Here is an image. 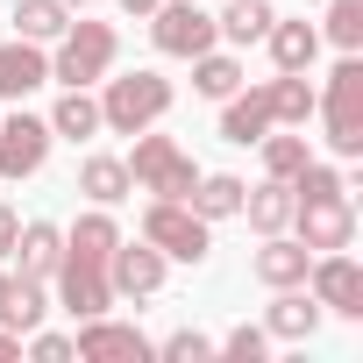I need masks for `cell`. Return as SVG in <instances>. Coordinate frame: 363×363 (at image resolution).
Returning a JSON list of instances; mask_svg holds the SVG:
<instances>
[{
	"mask_svg": "<svg viewBox=\"0 0 363 363\" xmlns=\"http://www.w3.org/2000/svg\"><path fill=\"white\" fill-rule=\"evenodd\" d=\"M242 193H250V186H242L235 171H200V186H193L186 207H193L200 221H235V214H242Z\"/></svg>",
	"mask_w": 363,
	"mask_h": 363,
	"instance_id": "obj_22",
	"label": "cell"
},
{
	"mask_svg": "<svg viewBox=\"0 0 363 363\" xmlns=\"http://www.w3.org/2000/svg\"><path fill=\"white\" fill-rule=\"evenodd\" d=\"M271 86V121L278 128H306L313 121V86H306V72H278V79H264Z\"/></svg>",
	"mask_w": 363,
	"mask_h": 363,
	"instance_id": "obj_26",
	"label": "cell"
},
{
	"mask_svg": "<svg viewBox=\"0 0 363 363\" xmlns=\"http://www.w3.org/2000/svg\"><path fill=\"white\" fill-rule=\"evenodd\" d=\"M306 264H313V250L285 228V235H264V250L250 257V278L264 292H285V285H306Z\"/></svg>",
	"mask_w": 363,
	"mask_h": 363,
	"instance_id": "obj_15",
	"label": "cell"
},
{
	"mask_svg": "<svg viewBox=\"0 0 363 363\" xmlns=\"http://www.w3.org/2000/svg\"><path fill=\"white\" fill-rule=\"evenodd\" d=\"M278 121H271V86H235L228 100H221V143H235V150H250L257 135H271Z\"/></svg>",
	"mask_w": 363,
	"mask_h": 363,
	"instance_id": "obj_14",
	"label": "cell"
},
{
	"mask_svg": "<svg viewBox=\"0 0 363 363\" xmlns=\"http://www.w3.org/2000/svg\"><path fill=\"white\" fill-rule=\"evenodd\" d=\"M320 299L306 292V285H285V292H271V306H264V335L271 342H313L320 335Z\"/></svg>",
	"mask_w": 363,
	"mask_h": 363,
	"instance_id": "obj_16",
	"label": "cell"
},
{
	"mask_svg": "<svg viewBox=\"0 0 363 363\" xmlns=\"http://www.w3.org/2000/svg\"><path fill=\"white\" fill-rule=\"evenodd\" d=\"M320 43L335 50H363V0H320Z\"/></svg>",
	"mask_w": 363,
	"mask_h": 363,
	"instance_id": "obj_29",
	"label": "cell"
},
{
	"mask_svg": "<svg viewBox=\"0 0 363 363\" xmlns=\"http://www.w3.org/2000/svg\"><path fill=\"white\" fill-rule=\"evenodd\" d=\"M292 235L320 257V250H349L356 242V207L349 200H292Z\"/></svg>",
	"mask_w": 363,
	"mask_h": 363,
	"instance_id": "obj_12",
	"label": "cell"
},
{
	"mask_svg": "<svg viewBox=\"0 0 363 363\" xmlns=\"http://www.w3.org/2000/svg\"><path fill=\"white\" fill-rule=\"evenodd\" d=\"M306 292L320 299V313L363 320V264H356L349 250H320V257L306 264Z\"/></svg>",
	"mask_w": 363,
	"mask_h": 363,
	"instance_id": "obj_9",
	"label": "cell"
},
{
	"mask_svg": "<svg viewBox=\"0 0 363 363\" xmlns=\"http://www.w3.org/2000/svg\"><path fill=\"white\" fill-rule=\"evenodd\" d=\"M114 8H121V15H135V22H143V15H150V8H157V0H114Z\"/></svg>",
	"mask_w": 363,
	"mask_h": 363,
	"instance_id": "obj_36",
	"label": "cell"
},
{
	"mask_svg": "<svg viewBox=\"0 0 363 363\" xmlns=\"http://www.w3.org/2000/svg\"><path fill=\"white\" fill-rule=\"evenodd\" d=\"M107 278H114V299H157L164 292V278H171V264H164V250H150L143 235L128 242H114V257H107Z\"/></svg>",
	"mask_w": 363,
	"mask_h": 363,
	"instance_id": "obj_11",
	"label": "cell"
},
{
	"mask_svg": "<svg viewBox=\"0 0 363 363\" xmlns=\"http://www.w3.org/2000/svg\"><path fill=\"white\" fill-rule=\"evenodd\" d=\"M271 0H228V8L214 15V36L228 43V50H250V43H264V29H271Z\"/></svg>",
	"mask_w": 363,
	"mask_h": 363,
	"instance_id": "obj_23",
	"label": "cell"
},
{
	"mask_svg": "<svg viewBox=\"0 0 363 363\" xmlns=\"http://www.w3.org/2000/svg\"><path fill=\"white\" fill-rule=\"evenodd\" d=\"M157 356H164V363H207V356H214V335H200V328H171V335L157 342Z\"/></svg>",
	"mask_w": 363,
	"mask_h": 363,
	"instance_id": "obj_31",
	"label": "cell"
},
{
	"mask_svg": "<svg viewBox=\"0 0 363 363\" xmlns=\"http://www.w3.org/2000/svg\"><path fill=\"white\" fill-rule=\"evenodd\" d=\"M143 22H150V43H157V57H178V65L221 43V36H214V15L200 8V0H157V8H150Z\"/></svg>",
	"mask_w": 363,
	"mask_h": 363,
	"instance_id": "obj_6",
	"label": "cell"
},
{
	"mask_svg": "<svg viewBox=\"0 0 363 363\" xmlns=\"http://www.w3.org/2000/svg\"><path fill=\"white\" fill-rule=\"evenodd\" d=\"M43 121H50L57 143H93V135H100V100H93V86H65Z\"/></svg>",
	"mask_w": 363,
	"mask_h": 363,
	"instance_id": "obj_21",
	"label": "cell"
},
{
	"mask_svg": "<svg viewBox=\"0 0 363 363\" xmlns=\"http://www.w3.org/2000/svg\"><path fill=\"white\" fill-rule=\"evenodd\" d=\"M114 242H121V221H114V207H86L72 228H65V250H79V257H114Z\"/></svg>",
	"mask_w": 363,
	"mask_h": 363,
	"instance_id": "obj_25",
	"label": "cell"
},
{
	"mask_svg": "<svg viewBox=\"0 0 363 363\" xmlns=\"http://www.w3.org/2000/svg\"><path fill=\"white\" fill-rule=\"evenodd\" d=\"M257 150H264V178H285V186H292V171L313 157L306 128H271V135H257Z\"/></svg>",
	"mask_w": 363,
	"mask_h": 363,
	"instance_id": "obj_28",
	"label": "cell"
},
{
	"mask_svg": "<svg viewBox=\"0 0 363 363\" xmlns=\"http://www.w3.org/2000/svg\"><path fill=\"white\" fill-rule=\"evenodd\" d=\"M186 65H193V93H200V100H214V107L242 86V57H235V50H221V43H214V50H200V57H186Z\"/></svg>",
	"mask_w": 363,
	"mask_h": 363,
	"instance_id": "obj_24",
	"label": "cell"
},
{
	"mask_svg": "<svg viewBox=\"0 0 363 363\" xmlns=\"http://www.w3.org/2000/svg\"><path fill=\"white\" fill-rule=\"evenodd\" d=\"M114 57H121L114 22H86V15H72V29L50 43V86H100V79L114 72Z\"/></svg>",
	"mask_w": 363,
	"mask_h": 363,
	"instance_id": "obj_4",
	"label": "cell"
},
{
	"mask_svg": "<svg viewBox=\"0 0 363 363\" xmlns=\"http://www.w3.org/2000/svg\"><path fill=\"white\" fill-rule=\"evenodd\" d=\"M50 121L43 114H29L22 100H15V114H0V178L8 186H22V178H36L43 164H50Z\"/></svg>",
	"mask_w": 363,
	"mask_h": 363,
	"instance_id": "obj_8",
	"label": "cell"
},
{
	"mask_svg": "<svg viewBox=\"0 0 363 363\" xmlns=\"http://www.w3.org/2000/svg\"><path fill=\"white\" fill-rule=\"evenodd\" d=\"M214 356H228V363H264V356H271V335H264V320H242V328H228V335L214 342Z\"/></svg>",
	"mask_w": 363,
	"mask_h": 363,
	"instance_id": "obj_30",
	"label": "cell"
},
{
	"mask_svg": "<svg viewBox=\"0 0 363 363\" xmlns=\"http://www.w3.org/2000/svg\"><path fill=\"white\" fill-rule=\"evenodd\" d=\"M264 50H271V65L278 72H313L320 65V29L306 22V15H271V29H264Z\"/></svg>",
	"mask_w": 363,
	"mask_h": 363,
	"instance_id": "obj_17",
	"label": "cell"
},
{
	"mask_svg": "<svg viewBox=\"0 0 363 363\" xmlns=\"http://www.w3.org/2000/svg\"><path fill=\"white\" fill-rule=\"evenodd\" d=\"M50 86V50L43 43H29V36H8L0 43V100H29V93H43Z\"/></svg>",
	"mask_w": 363,
	"mask_h": 363,
	"instance_id": "obj_13",
	"label": "cell"
},
{
	"mask_svg": "<svg viewBox=\"0 0 363 363\" xmlns=\"http://www.w3.org/2000/svg\"><path fill=\"white\" fill-rule=\"evenodd\" d=\"M50 299H57L72 320H93V313H114V278H107V264H100V257L65 250V257H57V271H50Z\"/></svg>",
	"mask_w": 363,
	"mask_h": 363,
	"instance_id": "obj_7",
	"label": "cell"
},
{
	"mask_svg": "<svg viewBox=\"0 0 363 363\" xmlns=\"http://www.w3.org/2000/svg\"><path fill=\"white\" fill-rule=\"evenodd\" d=\"M79 193H86V207H121L135 186H128V164L114 157V150H86L79 157Z\"/></svg>",
	"mask_w": 363,
	"mask_h": 363,
	"instance_id": "obj_19",
	"label": "cell"
},
{
	"mask_svg": "<svg viewBox=\"0 0 363 363\" xmlns=\"http://www.w3.org/2000/svg\"><path fill=\"white\" fill-rule=\"evenodd\" d=\"M235 221H250L257 235H285L292 228V186H285V178H257V186L242 193V214Z\"/></svg>",
	"mask_w": 363,
	"mask_h": 363,
	"instance_id": "obj_20",
	"label": "cell"
},
{
	"mask_svg": "<svg viewBox=\"0 0 363 363\" xmlns=\"http://www.w3.org/2000/svg\"><path fill=\"white\" fill-rule=\"evenodd\" d=\"M15 356H22V335H15V328H0V363H15Z\"/></svg>",
	"mask_w": 363,
	"mask_h": 363,
	"instance_id": "obj_35",
	"label": "cell"
},
{
	"mask_svg": "<svg viewBox=\"0 0 363 363\" xmlns=\"http://www.w3.org/2000/svg\"><path fill=\"white\" fill-rule=\"evenodd\" d=\"M57 257H65V228H57V221H22V235H15V250H8V271L50 278Z\"/></svg>",
	"mask_w": 363,
	"mask_h": 363,
	"instance_id": "obj_18",
	"label": "cell"
},
{
	"mask_svg": "<svg viewBox=\"0 0 363 363\" xmlns=\"http://www.w3.org/2000/svg\"><path fill=\"white\" fill-rule=\"evenodd\" d=\"M313 114H320L328 150H335L342 164H356V157H363V57H356V50L335 57L328 86L313 93Z\"/></svg>",
	"mask_w": 363,
	"mask_h": 363,
	"instance_id": "obj_2",
	"label": "cell"
},
{
	"mask_svg": "<svg viewBox=\"0 0 363 363\" xmlns=\"http://www.w3.org/2000/svg\"><path fill=\"white\" fill-rule=\"evenodd\" d=\"M15 235H22V214L0 200V264H8V250H15Z\"/></svg>",
	"mask_w": 363,
	"mask_h": 363,
	"instance_id": "obj_33",
	"label": "cell"
},
{
	"mask_svg": "<svg viewBox=\"0 0 363 363\" xmlns=\"http://www.w3.org/2000/svg\"><path fill=\"white\" fill-rule=\"evenodd\" d=\"M8 313H15V271L0 264V328H8Z\"/></svg>",
	"mask_w": 363,
	"mask_h": 363,
	"instance_id": "obj_34",
	"label": "cell"
},
{
	"mask_svg": "<svg viewBox=\"0 0 363 363\" xmlns=\"http://www.w3.org/2000/svg\"><path fill=\"white\" fill-rule=\"evenodd\" d=\"M93 100H100V135H143V128H157L171 114L178 86L157 65H135V72H107Z\"/></svg>",
	"mask_w": 363,
	"mask_h": 363,
	"instance_id": "obj_1",
	"label": "cell"
},
{
	"mask_svg": "<svg viewBox=\"0 0 363 363\" xmlns=\"http://www.w3.org/2000/svg\"><path fill=\"white\" fill-rule=\"evenodd\" d=\"M72 356H79V363H143V356H157V342H150L135 320L93 313V320H79V335H72Z\"/></svg>",
	"mask_w": 363,
	"mask_h": 363,
	"instance_id": "obj_10",
	"label": "cell"
},
{
	"mask_svg": "<svg viewBox=\"0 0 363 363\" xmlns=\"http://www.w3.org/2000/svg\"><path fill=\"white\" fill-rule=\"evenodd\" d=\"M121 164H128V186L150 193V200H193V186H200V164L186 157V143L157 135V128H143Z\"/></svg>",
	"mask_w": 363,
	"mask_h": 363,
	"instance_id": "obj_3",
	"label": "cell"
},
{
	"mask_svg": "<svg viewBox=\"0 0 363 363\" xmlns=\"http://www.w3.org/2000/svg\"><path fill=\"white\" fill-rule=\"evenodd\" d=\"M29 356H36V363H72V335H50V328H29Z\"/></svg>",
	"mask_w": 363,
	"mask_h": 363,
	"instance_id": "obj_32",
	"label": "cell"
},
{
	"mask_svg": "<svg viewBox=\"0 0 363 363\" xmlns=\"http://www.w3.org/2000/svg\"><path fill=\"white\" fill-rule=\"evenodd\" d=\"M65 8H72V15H86V8H93V0H65Z\"/></svg>",
	"mask_w": 363,
	"mask_h": 363,
	"instance_id": "obj_37",
	"label": "cell"
},
{
	"mask_svg": "<svg viewBox=\"0 0 363 363\" xmlns=\"http://www.w3.org/2000/svg\"><path fill=\"white\" fill-rule=\"evenodd\" d=\"M143 242L164 250V264H207L214 257V221H200L186 200H150L143 207Z\"/></svg>",
	"mask_w": 363,
	"mask_h": 363,
	"instance_id": "obj_5",
	"label": "cell"
},
{
	"mask_svg": "<svg viewBox=\"0 0 363 363\" xmlns=\"http://www.w3.org/2000/svg\"><path fill=\"white\" fill-rule=\"evenodd\" d=\"M72 29V8H65V0H15V36H29V43H57Z\"/></svg>",
	"mask_w": 363,
	"mask_h": 363,
	"instance_id": "obj_27",
	"label": "cell"
}]
</instances>
